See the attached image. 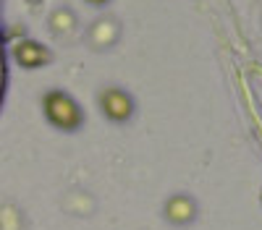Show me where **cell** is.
I'll return each instance as SVG.
<instances>
[{
    "label": "cell",
    "instance_id": "cell-3",
    "mask_svg": "<svg viewBox=\"0 0 262 230\" xmlns=\"http://www.w3.org/2000/svg\"><path fill=\"white\" fill-rule=\"evenodd\" d=\"M13 58L21 68H42V66H48L50 63V50L48 47H42L39 42L34 39H24V42H18V45L13 47Z\"/></svg>",
    "mask_w": 262,
    "mask_h": 230
},
{
    "label": "cell",
    "instance_id": "cell-4",
    "mask_svg": "<svg viewBox=\"0 0 262 230\" xmlns=\"http://www.w3.org/2000/svg\"><path fill=\"white\" fill-rule=\"evenodd\" d=\"M165 217L176 225H184L194 217V201L186 199V196H173L168 204H165Z\"/></svg>",
    "mask_w": 262,
    "mask_h": 230
},
{
    "label": "cell",
    "instance_id": "cell-5",
    "mask_svg": "<svg viewBox=\"0 0 262 230\" xmlns=\"http://www.w3.org/2000/svg\"><path fill=\"white\" fill-rule=\"evenodd\" d=\"M90 3H92V6H102V3H105V0H90Z\"/></svg>",
    "mask_w": 262,
    "mask_h": 230
},
{
    "label": "cell",
    "instance_id": "cell-1",
    "mask_svg": "<svg viewBox=\"0 0 262 230\" xmlns=\"http://www.w3.org/2000/svg\"><path fill=\"white\" fill-rule=\"evenodd\" d=\"M42 108H45V115H48V120L55 125V129L74 131V129L81 125V110H79V105L69 94L50 92V94H45Z\"/></svg>",
    "mask_w": 262,
    "mask_h": 230
},
{
    "label": "cell",
    "instance_id": "cell-2",
    "mask_svg": "<svg viewBox=\"0 0 262 230\" xmlns=\"http://www.w3.org/2000/svg\"><path fill=\"white\" fill-rule=\"evenodd\" d=\"M100 108L102 113L111 118V120H128L131 113H134V102H131V97L121 89H105L100 94Z\"/></svg>",
    "mask_w": 262,
    "mask_h": 230
}]
</instances>
